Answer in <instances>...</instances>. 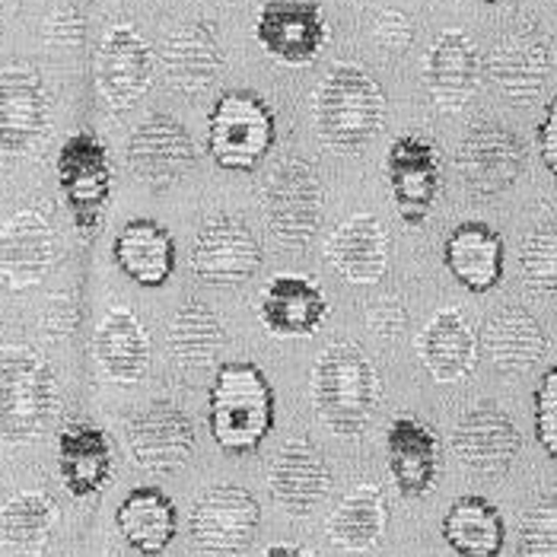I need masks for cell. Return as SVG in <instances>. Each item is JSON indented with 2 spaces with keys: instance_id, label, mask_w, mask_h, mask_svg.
Masks as SVG:
<instances>
[{
  "instance_id": "6da1fadb",
  "label": "cell",
  "mask_w": 557,
  "mask_h": 557,
  "mask_svg": "<svg viewBox=\"0 0 557 557\" xmlns=\"http://www.w3.org/2000/svg\"><path fill=\"white\" fill-rule=\"evenodd\" d=\"M380 373L354 342L325 347L309 373L315 418L338 436H360L380 408Z\"/></svg>"
},
{
  "instance_id": "7a4b0ae2",
  "label": "cell",
  "mask_w": 557,
  "mask_h": 557,
  "mask_svg": "<svg viewBox=\"0 0 557 557\" xmlns=\"http://www.w3.org/2000/svg\"><path fill=\"white\" fill-rule=\"evenodd\" d=\"M274 388L249 360L220 363L208 392V430L226 456H249L274 430Z\"/></svg>"
},
{
  "instance_id": "3957f363",
  "label": "cell",
  "mask_w": 557,
  "mask_h": 557,
  "mask_svg": "<svg viewBox=\"0 0 557 557\" xmlns=\"http://www.w3.org/2000/svg\"><path fill=\"white\" fill-rule=\"evenodd\" d=\"M312 122L325 147L354 153L367 147L386 122V92L360 64H335L312 96Z\"/></svg>"
},
{
  "instance_id": "277c9868",
  "label": "cell",
  "mask_w": 557,
  "mask_h": 557,
  "mask_svg": "<svg viewBox=\"0 0 557 557\" xmlns=\"http://www.w3.org/2000/svg\"><path fill=\"white\" fill-rule=\"evenodd\" d=\"M58 414V380L39 350L0 347V440L23 446L39 440Z\"/></svg>"
},
{
  "instance_id": "5b68a950",
  "label": "cell",
  "mask_w": 557,
  "mask_h": 557,
  "mask_svg": "<svg viewBox=\"0 0 557 557\" xmlns=\"http://www.w3.org/2000/svg\"><path fill=\"white\" fill-rule=\"evenodd\" d=\"M277 140L274 109L252 89L220 92L208 115V157L226 172H256Z\"/></svg>"
},
{
  "instance_id": "8992f818",
  "label": "cell",
  "mask_w": 557,
  "mask_h": 557,
  "mask_svg": "<svg viewBox=\"0 0 557 557\" xmlns=\"http://www.w3.org/2000/svg\"><path fill=\"white\" fill-rule=\"evenodd\" d=\"M261 211L268 230L287 249H302L322 223L325 188L315 166L302 157H287L264 175Z\"/></svg>"
},
{
  "instance_id": "52a82bcc",
  "label": "cell",
  "mask_w": 557,
  "mask_h": 557,
  "mask_svg": "<svg viewBox=\"0 0 557 557\" xmlns=\"http://www.w3.org/2000/svg\"><path fill=\"white\" fill-rule=\"evenodd\" d=\"M58 191L81 233H92L112 198V160L92 131L71 134L54 160Z\"/></svg>"
},
{
  "instance_id": "ba28073f",
  "label": "cell",
  "mask_w": 557,
  "mask_h": 557,
  "mask_svg": "<svg viewBox=\"0 0 557 557\" xmlns=\"http://www.w3.org/2000/svg\"><path fill=\"white\" fill-rule=\"evenodd\" d=\"M261 507L256 494L243 484H214L208 487L191 513H188V535L201 552L214 555H243L258 535Z\"/></svg>"
},
{
  "instance_id": "9c48e42d",
  "label": "cell",
  "mask_w": 557,
  "mask_h": 557,
  "mask_svg": "<svg viewBox=\"0 0 557 557\" xmlns=\"http://www.w3.org/2000/svg\"><path fill=\"white\" fill-rule=\"evenodd\" d=\"M456 170L462 185L478 198L504 195L525 172V144L497 122H478L459 140Z\"/></svg>"
},
{
  "instance_id": "30bf717a",
  "label": "cell",
  "mask_w": 557,
  "mask_h": 557,
  "mask_svg": "<svg viewBox=\"0 0 557 557\" xmlns=\"http://www.w3.org/2000/svg\"><path fill=\"white\" fill-rule=\"evenodd\" d=\"M386 178L398 216L408 226H424L443 188L440 147L421 134H401L388 144Z\"/></svg>"
},
{
  "instance_id": "8fae6325",
  "label": "cell",
  "mask_w": 557,
  "mask_h": 557,
  "mask_svg": "<svg viewBox=\"0 0 557 557\" xmlns=\"http://www.w3.org/2000/svg\"><path fill=\"white\" fill-rule=\"evenodd\" d=\"M131 459L144 472L172 474L185 469L195 456L198 433L191 418L175 405V401H150L137 414H131L125 428Z\"/></svg>"
},
{
  "instance_id": "7c38bea8",
  "label": "cell",
  "mask_w": 557,
  "mask_h": 557,
  "mask_svg": "<svg viewBox=\"0 0 557 557\" xmlns=\"http://www.w3.org/2000/svg\"><path fill=\"white\" fill-rule=\"evenodd\" d=\"M157 54L131 23H115L96 51V89L112 112H125L153 84Z\"/></svg>"
},
{
  "instance_id": "4fadbf2b",
  "label": "cell",
  "mask_w": 557,
  "mask_h": 557,
  "mask_svg": "<svg viewBox=\"0 0 557 557\" xmlns=\"http://www.w3.org/2000/svg\"><path fill=\"white\" fill-rule=\"evenodd\" d=\"M261 246L249 223L239 216L216 214L201 223L191 243V271L214 287H239L261 268Z\"/></svg>"
},
{
  "instance_id": "5bb4252c",
  "label": "cell",
  "mask_w": 557,
  "mask_h": 557,
  "mask_svg": "<svg viewBox=\"0 0 557 557\" xmlns=\"http://www.w3.org/2000/svg\"><path fill=\"white\" fill-rule=\"evenodd\" d=\"M256 39L281 64H312L329 42L322 0H264L258 10Z\"/></svg>"
},
{
  "instance_id": "9a60e30c",
  "label": "cell",
  "mask_w": 557,
  "mask_h": 557,
  "mask_svg": "<svg viewBox=\"0 0 557 557\" xmlns=\"http://www.w3.org/2000/svg\"><path fill=\"white\" fill-rule=\"evenodd\" d=\"M48 89L29 61H13L0 71V153L23 157L39 147L48 131Z\"/></svg>"
},
{
  "instance_id": "2e32d148",
  "label": "cell",
  "mask_w": 557,
  "mask_h": 557,
  "mask_svg": "<svg viewBox=\"0 0 557 557\" xmlns=\"http://www.w3.org/2000/svg\"><path fill=\"white\" fill-rule=\"evenodd\" d=\"M125 157L144 185L163 191L195 166L198 147L178 119H172L170 112H153L131 131Z\"/></svg>"
},
{
  "instance_id": "e0dca14e",
  "label": "cell",
  "mask_w": 557,
  "mask_h": 557,
  "mask_svg": "<svg viewBox=\"0 0 557 557\" xmlns=\"http://www.w3.org/2000/svg\"><path fill=\"white\" fill-rule=\"evenodd\" d=\"M61 252L58 230L39 208H23L0 226V281L10 290L39 287Z\"/></svg>"
},
{
  "instance_id": "ac0fdd59",
  "label": "cell",
  "mask_w": 557,
  "mask_h": 557,
  "mask_svg": "<svg viewBox=\"0 0 557 557\" xmlns=\"http://www.w3.org/2000/svg\"><path fill=\"white\" fill-rule=\"evenodd\" d=\"M484 71L504 99L525 106L539 99V92L545 89L555 71V45L542 29L522 26V29L507 33L491 48Z\"/></svg>"
},
{
  "instance_id": "d6986e66",
  "label": "cell",
  "mask_w": 557,
  "mask_h": 557,
  "mask_svg": "<svg viewBox=\"0 0 557 557\" xmlns=\"http://www.w3.org/2000/svg\"><path fill=\"white\" fill-rule=\"evenodd\" d=\"M157 64L166 84L182 96L208 92L220 81L226 67L223 45L216 39L214 26L205 20H185L170 29L157 51Z\"/></svg>"
},
{
  "instance_id": "ffe728a7",
  "label": "cell",
  "mask_w": 557,
  "mask_h": 557,
  "mask_svg": "<svg viewBox=\"0 0 557 557\" xmlns=\"http://www.w3.org/2000/svg\"><path fill=\"white\" fill-rule=\"evenodd\" d=\"M335 474L325 453L309 440H290L277 449L268 469V491L274 504L290 516H309L332 494Z\"/></svg>"
},
{
  "instance_id": "44dd1931",
  "label": "cell",
  "mask_w": 557,
  "mask_h": 557,
  "mask_svg": "<svg viewBox=\"0 0 557 557\" xmlns=\"http://www.w3.org/2000/svg\"><path fill=\"white\" fill-rule=\"evenodd\" d=\"M449 446L466 469L478 474H504L510 472L522 449V436L504 408L474 405L456 421Z\"/></svg>"
},
{
  "instance_id": "7402d4cb",
  "label": "cell",
  "mask_w": 557,
  "mask_h": 557,
  "mask_svg": "<svg viewBox=\"0 0 557 557\" xmlns=\"http://www.w3.org/2000/svg\"><path fill=\"white\" fill-rule=\"evenodd\" d=\"M481 74H484L481 51L466 33L446 29L430 45L424 58V86L430 102L440 112H462L481 86Z\"/></svg>"
},
{
  "instance_id": "603a6c76",
  "label": "cell",
  "mask_w": 557,
  "mask_h": 557,
  "mask_svg": "<svg viewBox=\"0 0 557 557\" xmlns=\"http://www.w3.org/2000/svg\"><path fill=\"white\" fill-rule=\"evenodd\" d=\"M443 264L459 287L481 297L504 281V236L484 220H462L443 243Z\"/></svg>"
},
{
  "instance_id": "cb8c5ba5",
  "label": "cell",
  "mask_w": 557,
  "mask_h": 557,
  "mask_svg": "<svg viewBox=\"0 0 557 557\" xmlns=\"http://www.w3.org/2000/svg\"><path fill=\"white\" fill-rule=\"evenodd\" d=\"M115 469L106 430L89 421H71L58 433V478L77 500L96 497L109 487Z\"/></svg>"
},
{
  "instance_id": "d4e9b609",
  "label": "cell",
  "mask_w": 557,
  "mask_h": 557,
  "mask_svg": "<svg viewBox=\"0 0 557 557\" xmlns=\"http://www.w3.org/2000/svg\"><path fill=\"white\" fill-rule=\"evenodd\" d=\"M258 315L274 338H309L322 329L329 315V300L315 281L281 274L261 290Z\"/></svg>"
},
{
  "instance_id": "484cf974",
  "label": "cell",
  "mask_w": 557,
  "mask_h": 557,
  "mask_svg": "<svg viewBox=\"0 0 557 557\" xmlns=\"http://www.w3.org/2000/svg\"><path fill=\"white\" fill-rule=\"evenodd\" d=\"M386 466L398 494L418 500L440 478V440L418 418H395L386 430Z\"/></svg>"
},
{
  "instance_id": "4316f807",
  "label": "cell",
  "mask_w": 557,
  "mask_h": 557,
  "mask_svg": "<svg viewBox=\"0 0 557 557\" xmlns=\"http://www.w3.org/2000/svg\"><path fill=\"white\" fill-rule=\"evenodd\" d=\"M112 258L119 271L137 287L157 290L170 284L175 271V236L150 216H134L119 230L112 243Z\"/></svg>"
},
{
  "instance_id": "83f0119b",
  "label": "cell",
  "mask_w": 557,
  "mask_h": 557,
  "mask_svg": "<svg viewBox=\"0 0 557 557\" xmlns=\"http://www.w3.org/2000/svg\"><path fill=\"white\" fill-rule=\"evenodd\" d=\"M548 332L525 306L497 309L481 329V350L500 373H529L548 354Z\"/></svg>"
},
{
  "instance_id": "f1b7e54d",
  "label": "cell",
  "mask_w": 557,
  "mask_h": 557,
  "mask_svg": "<svg viewBox=\"0 0 557 557\" xmlns=\"http://www.w3.org/2000/svg\"><path fill=\"white\" fill-rule=\"evenodd\" d=\"M325 256L350 284H380L388 268V233L373 214H354L335 226Z\"/></svg>"
},
{
  "instance_id": "f546056e",
  "label": "cell",
  "mask_w": 557,
  "mask_h": 557,
  "mask_svg": "<svg viewBox=\"0 0 557 557\" xmlns=\"http://www.w3.org/2000/svg\"><path fill=\"white\" fill-rule=\"evenodd\" d=\"M92 354L106 380L119 386H134L150 370V335L131 309L115 306L96 325Z\"/></svg>"
},
{
  "instance_id": "4dcf8cb0",
  "label": "cell",
  "mask_w": 557,
  "mask_h": 557,
  "mask_svg": "<svg viewBox=\"0 0 557 557\" xmlns=\"http://www.w3.org/2000/svg\"><path fill=\"white\" fill-rule=\"evenodd\" d=\"M481 342L456 309H443L418 335V357L436 383H462L478 367Z\"/></svg>"
},
{
  "instance_id": "1f68e13d",
  "label": "cell",
  "mask_w": 557,
  "mask_h": 557,
  "mask_svg": "<svg viewBox=\"0 0 557 557\" xmlns=\"http://www.w3.org/2000/svg\"><path fill=\"white\" fill-rule=\"evenodd\" d=\"M115 525L131 552L160 557L178 535V510L172 497L157 484H140L115 510Z\"/></svg>"
},
{
  "instance_id": "d6a6232c",
  "label": "cell",
  "mask_w": 557,
  "mask_h": 557,
  "mask_svg": "<svg viewBox=\"0 0 557 557\" xmlns=\"http://www.w3.org/2000/svg\"><path fill=\"white\" fill-rule=\"evenodd\" d=\"M443 542L459 557H500L507 545V522L500 510L478 494L453 500L443 516Z\"/></svg>"
},
{
  "instance_id": "836d02e7",
  "label": "cell",
  "mask_w": 557,
  "mask_h": 557,
  "mask_svg": "<svg viewBox=\"0 0 557 557\" xmlns=\"http://www.w3.org/2000/svg\"><path fill=\"white\" fill-rule=\"evenodd\" d=\"M388 525L386 494L376 484H357L344 494L329 519V539L344 552H370Z\"/></svg>"
},
{
  "instance_id": "e575fe53",
  "label": "cell",
  "mask_w": 557,
  "mask_h": 557,
  "mask_svg": "<svg viewBox=\"0 0 557 557\" xmlns=\"http://www.w3.org/2000/svg\"><path fill=\"white\" fill-rule=\"evenodd\" d=\"M166 342L175 363L182 367H208L226 344V329L214 309L201 300L182 302L170 319Z\"/></svg>"
},
{
  "instance_id": "d590c367",
  "label": "cell",
  "mask_w": 557,
  "mask_h": 557,
  "mask_svg": "<svg viewBox=\"0 0 557 557\" xmlns=\"http://www.w3.org/2000/svg\"><path fill=\"white\" fill-rule=\"evenodd\" d=\"M58 525V507L42 491L13 494L0 507V545L20 555H39Z\"/></svg>"
},
{
  "instance_id": "8d00e7d4",
  "label": "cell",
  "mask_w": 557,
  "mask_h": 557,
  "mask_svg": "<svg viewBox=\"0 0 557 557\" xmlns=\"http://www.w3.org/2000/svg\"><path fill=\"white\" fill-rule=\"evenodd\" d=\"M519 271L529 290L557 297V220L532 226L519 249Z\"/></svg>"
},
{
  "instance_id": "74e56055",
  "label": "cell",
  "mask_w": 557,
  "mask_h": 557,
  "mask_svg": "<svg viewBox=\"0 0 557 557\" xmlns=\"http://www.w3.org/2000/svg\"><path fill=\"white\" fill-rule=\"evenodd\" d=\"M522 557H557V494H542L519 519Z\"/></svg>"
},
{
  "instance_id": "f35d334b",
  "label": "cell",
  "mask_w": 557,
  "mask_h": 557,
  "mask_svg": "<svg viewBox=\"0 0 557 557\" xmlns=\"http://www.w3.org/2000/svg\"><path fill=\"white\" fill-rule=\"evenodd\" d=\"M532 414H535L539 446L545 449L548 459H557V363L548 367V373H542V380L535 386Z\"/></svg>"
},
{
  "instance_id": "ab89813d",
  "label": "cell",
  "mask_w": 557,
  "mask_h": 557,
  "mask_svg": "<svg viewBox=\"0 0 557 557\" xmlns=\"http://www.w3.org/2000/svg\"><path fill=\"white\" fill-rule=\"evenodd\" d=\"M86 20L77 3H61L48 20H45V45H61V48H74L84 42Z\"/></svg>"
},
{
  "instance_id": "60d3db41",
  "label": "cell",
  "mask_w": 557,
  "mask_h": 557,
  "mask_svg": "<svg viewBox=\"0 0 557 557\" xmlns=\"http://www.w3.org/2000/svg\"><path fill=\"white\" fill-rule=\"evenodd\" d=\"M408 306L398 297H383V300L367 306V329L376 338H398L408 329Z\"/></svg>"
},
{
  "instance_id": "b9f144b4",
  "label": "cell",
  "mask_w": 557,
  "mask_h": 557,
  "mask_svg": "<svg viewBox=\"0 0 557 557\" xmlns=\"http://www.w3.org/2000/svg\"><path fill=\"white\" fill-rule=\"evenodd\" d=\"M373 39L388 48V51H405L414 42V23L401 10H383L373 20Z\"/></svg>"
},
{
  "instance_id": "7bdbcfd3",
  "label": "cell",
  "mask_w": 557,
  "mask_h": 557,
  "mask_svg": "<svg viewBox=\"0 0 557 557\" xmlns=\"http://www.w3.org/2000/svg\"><path fill=\"white\" fill-rule=\"evenodd\" d=\"M74 329H77V306H74V300L67 294H61V297H54V300L48 302V309H45L42 332L48 338H67Z\"/></svg>"
},
{
  "instance_id": "ee69618b",
  "label": "cell",
  "mask_w": 557,
  "mask_h": 557,
  "mask_svg": "<svg viewBox=\"0 0 557 557\" xmlns=\"http://www.w3.org/2000/svg\"><path fill=\"white\" fill-rule=\"evenodd\" d=\"M535 140H539L542 166L552 172V175H557V96L545 106V112H542V119H539Z\"/></svg>"
},
{
  "instance_id": "f6af8a7d",
  "label": "cell",
  "mask_w": 557,
  "mask_h": 557,
  "mask_svg": "<svg viewBox=\"0 0 557 557\" xmlns=\"http://www.w3.org/2000/svg\"><path fill=\"white\" fill-rule=\"evenodd\" d=\"M261 557H312V555H306V552L297 548V545H274V548H268Z\"/></svg>"
},
{
  "instance_id": "bcb514c9",
  "label": "cell",
  "mask_w": 557,
  "mask_h": 557,
  "mask_svg": "<svg viewBox=\"0 0 557 557\" xmlns=\"http://www.w3.org/2000/svg\"><path fill=\"white\" fill-rule=\"evenodd\" d=\"M478 3H500V0H478Z\"/></svg>"
}]
</instances>
